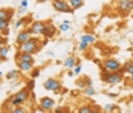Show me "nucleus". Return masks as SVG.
Here are the masks:
<instances>
[{
	"label": "nucleus",
	"instance_id": "obj_1",
	"mask_svg": "<svg viewBox=\"0 0 133 113\" xmlns=\"http://www.w3.org/2000/svg\"><path fill=\"white\" fill-rule=\"evenodd\" d=\"M29 96H31V92L28 90V89H20L18 92H15L11 98H8L6 99V109H9V110H12V109H15V107H22L23 104H26L28 101H29Z\"/></svg>",
	"mask_w": 133,
	"mask_h": 113
},
{
	"label": "nucleus",
	"instance_id": "obj_13",
	"mask_svg": "<svg viewBox=\"0 0 133 113\" xmlns=\"http://www.w3.org/2000/svg\"><path fill=\"white\" fill-rule=\"evenodd\" d=\"M78 63H80V61H78V57L69 55L66 60L63 61V66H64V69H67V70H74V67H75Z\"/></svg>",
	"mask_w": 133,
	"mask_h": 113
},
{
	"label": "nucleus",
	"instance_id": "obj_15",
	"mask_svg": "<svg viewBox=\"0 0 133 113\" xmlns=\"http://www.w3.org/2000/svg\"><path fill=\"white\" fill-rule=\"evenodd\" d=\"M17 69L22 74H31L34 70V63H23V61H17Z\"/></svg>",
	"mask_w": 133,
	"mask_h": 113
},
{
	"label": "nucleus",
	"instance_id": "obj_26",
	"mask_svg": "<svg viewBox=\"0 0 133 113\" xmlns=\"http://www.w3.org/2000/svg\"><path fill=\"white\" fill-rule=\"evenodd\" d=\"M40 74H41V70L38 69V67H35V69L31 72V79H35L37 76H40Z\"/></svg>",
	"mask_w": 133,
	"mask_h": 113
},
{
	"label": "nucleus",
	"instance_id": "obj_39",
	"mask_svg": "<svg viewBox=\"0 0 133 113\" xmlns=\"http://www.w3.org/2000/svg\"><path fill=\"white\" fill-rule=\"evenodd\" d=\"M129 78H130V83L133 84V75H129Z\"/></svg>",
	"mask_w": 133,
	"mask_h": 113
},
{
	"label": "nucleus",
	"instance_id": "obj_25",
	"mask_svg": "<svg viewBox=\"0 0 133 113\" xmlns=\"http://www.w3.org/2000/svg\"><path fill=\"white\" fill-rule=\"evenodd\" d=\"M8 113H28V110L22 105V107H15V109H12V110H9Z\"/></svg>",
	"mask_w": 133,
	"mask_h": 113
},
{
	"label": "nucleus",
	"instance_id": "obj_4",
	"mask_svg": "<svg viewBox=\"0 0 133 113\" xmlns=\"http://www.w3.org/2000/svg\"><path fill=\"white\" fill-rule=\"evenodd\" d=\"M101 79L107 83L109 86H115V84H121L124 81V75L121 72H115V74H109L106 70H101Z\"/></svg>",
	"mask_w": 133,
	"mask_h": 113
},
{
	"label": "nucleus",
	"instance_id": "obj_36",
	"mask_svg": "<svg viewBox=\"0 0 133 113\" xmlns=\"http://www.w3.org/2000/svg\"><path fill=\"white\" fill-rule=\"evenodd\" d=\"M48 57H54V52H52V50H48Z\"/></svg>",
	"mask_w": 133,
	"mask_h": 113
},
{
	"label": "nucleus",
	"instance_id": "obj_40",
	"mask_svg": "<svg viewBox=\"0 0 133 113\" xmlns=\"http://www.w3.org/2000/svg\"><path fill=\"white\" fill-rule=\"evenodd\" d=\"M2 75H3V74H2V70H0V76H2Z\"/></svg>",
	"mask_w": 133,
	"mask_h": 113
},
{
	"label": "nucleus",
	"instance_id": "obj_35",
	"mask_svg": "<svg viewBox=\"0 0 133 113\" xmlns=\"http://www.w3.org/2000/svg\"><path fill=\"white\" fill-rule=\"evenodd\" d=\"M75 74H74V70H67V76H74Z\"/></svg>",
	"mask_w": 133,
	"mask_h": 113
},
{
	"label": "nucleus",
	"instance_id": "obj_2",
	"mask_svg": "<svg viewBox=\"0 0 133 113\" xmlns=\"http://www.w3.org/2000/svg\"><path fill=\"white\" fill-rule=\"evenodd\" d=\"M41 44H40V40L38 37H31L28 40L25 44H22V46H18V50L20 52H23V54H31V55H35L38 50H40Z\"/></svg>",
	"mask_w": 133,
	"mask_h": 113
},
{
	"label": "nucleus",
	"instance_id": "obj_16",
	"mask_svg": "<svg viewBox=\"0 0 133 113\" xmlns=\"http://www.w3.org/2000/svg\"><path fill=\"white\" fill-rule=\"evenodd\" d=\"M20 76H22V72L18 69H12V70H9L6 74V79H9V81H18Z\"/></svg>",
	"mask_w": 133,
	"mask_h": 113
},
{
	"label": "nucleus",
	"instance_id": "obj_27",
	"mask_svg": "<svg viewBox=\"0 0 133 113\" xmlns=\"http://www.w3.org/2000/svg\"><path fill=\"white\" fill-rule=\"evenodd\" d=\"M9 25H11L9 22H2V20H0V31L3 32V31H6V29H9Z\"/></svg>",
	"mask_w": 133,
	"mask_h": 113
},
{
	"label": "nucleus",
	"instance_id": "obj_33",
	"mask_svg": "<svg viewBox=\"0 0 133 113\" xmlns=\"http://www.w3.org/2000/svg\"><path fill=\"white\" fill-rule=\"evenodd\" d=\"M9 34H11V31H9V29H6V31H3V32H2V35H3V37H8Z\"/></svg>",
	"mask_w": 133,
	"mask_h": 113
},
{
	"label": "nucleus",
	"instance_id": "obj_17",
	"mask_svg": "<svg viewBox=\"0 0 133 113\" xmlns=\"http://www.w3.org/2000/svg\"><path fill=\"white\" fill-rule=\"evenodd\" d=\"M77 84H78V87H81V90H83L84 87H90V86H93V81L89 78V76H84V78H81V79L77 81Z\"/></svg>",
	"mask_w": 133,
	"mask_h": 113
},
{
	"label": "nucleus",
	"instance_id": "obj_11",
	"mask_svg": "<svg viewBox=\"0 0 133 113\" xmlns=\"http://www.w3.org/2000/svg\"><path fill=\"white\" fill-rule=\"evenodd\" d=\"M44 25H46V23L41 22V20L32 22V23H31V28H29L32 37H38V35H41V32H43V29H44Z\"/></svg>",
	"mask_w": 133,
	"mask_h": 113
},
{
	"label": "nucleus",
	"instance_id": "obj_23",
	"mask_svg": "<svg viewBox=\"0 0 133 113\" xmlns=\"http://www.w3.org/2000/svg\"><path fill=\"white\" fill-rule=\"evenodd\" d=\"M28 5H29V2H28V0H23V2H20V5H18V6H20V8H18V12L22 14V15H23V14L28 11Z\"/></svg>",
	"mask_w": 133,
	"mask_h": 113
},
{
	"label": "nucleus",
	"instance_id": "obj_29",
	"mask_svg": "<svg viewBox=\"0 0 133 113\" xmlns=\"http://www.w3.org/2000/svg\"><path fill=\"white\" fill-rule=\"evenodd\" d=\"M34 86H35V79H29L26 83V87L25 89H28L29 92H32V89H34Z\"/></svg>",
	"mask_w": 133,
	"mask_h": 113
},
{
	"label": "nucleus",
	"instance_id": "obj_14",
	"mask_svg": "<svg viewBox=\"0 0 133 113\" xmlns=\"http://www.w3.org/2000/svg\"><path fill=\"white\" fill-rule=\"evenodd\" d=\"M12 15H14L12 8H2V9H0V20H2V22H9V23H11Z\"/></svg>",
	"mask_w": 133,
	"mask_h": 113
},
{
	"label": "nucleus",
	"instance_id": "obj_9",
	"mask_svg": "<svg viewBox=\"0 0 133 113\" xmlns=\"http://www.w3.org/2000/svg\"><path fill=\"white\" fill-rule=\"evenodd\" d=\"M52 6H54V9L58 11V12H64V14L72 12V9L69 6V2H66V0H54Z\"/></svg>",
	"mask_w": 133,
	"mask_h": 113
},
{
	"label": "nucleus",
	"instance_id": "obj_5",
	"mask_svg": "<svg viewBox=\"0 0 133 113\" xmlns=\"http://www.w3.org/2000/svg\"><path fill=\"white\" fill-rule=\"evenodd\" d=\"M43 87L46 89L48 92H54V93H60L61 92V89H63V86H61V81L60 79H57V78H48L44 83H43Z\"/></svg>",
	"mask_w": 133,
	"mask_h": 113
},
{
	"label": "nucleus",
	"instance_id": "obj_21",
	"mask_svg": "<svg viewBox=\"0 0 133 113\" xmlns=\"http://www.w3.org/2000/svg\"><path fill=\"white\" fill-rule=\"evenodd\" d=\"M92 110H93V107L90 104H83V105L78 107L77 113H92Z\"/></svg>",
	"mask_w": 133,
	"mask_h": 113
},
{
	"label": "nucleus",
	"instance_id": "obj_10",
	"mask_svg": "<svg viewBox=\"0 0 133 113\" xmlns=\"http://www.w3.org/2000/svg\"><path fill=\"white\" fill-rule=\"evenodd\" d=\"M31 37H32V34H31L29 28H28V29H22V31H18V34H17V37H15V44H17V46H22V44H25Z\"/></svg>",
	"mask_w": 133,
	"mask_h": 113
},
{
	"label": "nucleus",
	"instance_id": "obj_8",
	"mask_svg": "<svg viewBox=\"0 0 133 113\" xmlns=\"http://www.w3.org/2000/svg\"><path fill=\"white\" fill-rule=\"evenodd\" d=\"M116 9L122 15L129 14L130 11H133V0H119V2H116Z\"/></svg>",
	"mask_w": 133,
	"mask_h": 113
},
{
	"label": "nucleus",
	"instance_id": "obj_37",
	"mask_svg": "<svg viewBox=\"0 0 133 113\" xmlns=\"http://www.w3.org/2000/svg\"><path fill=\"white\" fill-rule=\"evenodd\" d=\"M129 75H133V66L129 69Z\"/></svg>",
	"mask_w": 133,
	"mask_h": 113
},
{
	"label": "nucleus",
	"instance_id": "obj_7",
	"mask_svg": "<svg viewBox=\"0 0 133 113\" xmlns=\"http://www.w3.org/2000/svg\"><path fill=\"white\" fill-rule=\"evenodd\" d=\"M54 107H55V101L51 96H43L38 101V109L41 112H51Z\"/></svg>",
	"mask_w": 133,
	"mask_h": 113
},
{
	"label": "nucleus",
	"instance_id": "obj_34",
	"mask_svg": "<svg viewBox=\"0 0 133 113\" xmlns=\"http://www.w3.org/2000/svg\"><path fill=\"white\" fill-rule=\"evenodd\" d=\"M48 41H49V40H46V38H44L43 41H40V44H41V46H46V44H48Z\"/></svg>",
	"mask_w": 133,
	"mask_h": 113
},
{
	"label": "nucleus",
	"instance_id": "obj_28",
	"mask_svg": "<svg viewBox=\"0 0 133 113\" xmlns=\"http://www.w3.org/2000/svg\"><path fill=\"white\" fill-rule=\"evenodd\" d=\"M104 110H106L107 113H112V112L116 110V105H115V104H107L106 107H104Z\"/></svg>",
	"mask_w": 133,
	"mask_h": 113
},
{
	"label": "nucleus",
	"instance_id": "obj_22",
	"mask_svg": "<svg viewBox=\"0 0 133 113\" xmlns=\"http://www.w3.org/2000/svg\"><path fill=\"white\" fill-rule=\"evenodd\" d=\"M81 92H83V95H86V96H93V95L96 93V90H95L93 86H90V87H84Z\"/></svg>",
	"mask_w": 133,
	"mask_h": 113
},
{
	"label": "nucleus",
	"instance_id": "obj_18",
	"mask_svg": "<svg viewBox=\"0 0 133 113\" xmlns=\"http://www.w3.org/2000/svg\"><path fill=\"white\" fill-rule=\"evenodd\" d=\"M69 6L72 11H75V9H80L84 6V2L83 0H69Z\"/></svg>",
	"mask_w": 133,
	"mask_h": 113
},
{
	"label": "nucleus",
	"instance_id": "obj_38",
	"mask_svg": "<svg viewBox=\"0 0 133 113\" xmlns=\"http://www.w3.org/2000/svg\"><path fill=\"white\" fill-rule=\"evenodd\" d=\"M92 113H101V112H99V109H93Z\"/></svg>",
	"mask_w": 133,
	"mask_h": 113
},
{
	"label": "nucleus",
	"instance_id": "obj_12",
	"mask_svg": "<svg viewBox=\"0 0 133 113\" xmlns=\"http://www.w3.org/2000/svg\"><path fill=\"white\" fill-rule=\"evenodd\" d=\"M57 32H58V28H55L52 23H46L43 32H41V37H44L46 40H51V38H54L57 35Z\"/></svg>",
	"mask_w": 133,
	"mask_h": 113
},
{
	"label": "nucleus",
	"instance_id": "obj_32",
	"mask_svg": "<svg viewBox=\"0 0 133 113\" xmlns=\"http://www.w3.org/2000/svg\"><path fill=\"white\" fill-rule=\"evenodd\" d=\"M6 46V40L5 38H0V49H3Z\"/></svg>",
	"mask_w": 133,
	"mask_h": 113
},
{
	"label": "nucleus",
	"instance_id": "obj_30",
	"mask_svg": "<svg viewBox=\"0 0 133 113\" xmlns=\"http://www.w3.org/2000/svg\"><path fill=\"white\" fill-rule=\"evenodd\" d=\"M25 22H26V18H25V17H22V18H18V20L15 22V25H14V26L18 29V28H22V26L25 25Z\"/></svg>",
	"mask_w": 133,
	"mask_h": 113
},
{
	"label": "nucleus",
	"instance_id": "obj_19",
	"mask_svg": "<svg viewBox=\"0 0 133 113\" xmlns=\"http://www.w3.org/2000/svg\"><path fill=\"white\" fill-rule=\"evenodd\" d=\"M9 50H11V46H9V44H6L3 49H0V61L8 60V57H9Z\"/></svg>",
	"mask_w": 133,
	"mask_h": 113
},
{
	"label": "nucleus",
	"instance_id": "obj_6",
	"mask_svg": "<svg viewBox=\"0 0 133 113\" xmlns=\"http://www.w3.org/2000/svg\"><path fill=\"white\" fill-rule=\"evenodd\" d=\"M95 40H96V37H95L93 34H83V35L80 37L78 49L80 50H86L89 46H92L93 43H95Z\"/></svg>",
	"mask_w": 133,
	"mask_h": 113
},
{
	"label": "nucleus",
	"instance_id": "obj_24",
	"mask_svg": "<svg viewBox=\"0 0 133 113\" xmlns=\"http://www.w3.org/2000/svg\"><path fill=\"white\" fill-rule=\"evenodd\" d=\"M133 66V61H127V63L122 64V67H121V74L122 75H125V74H129V69Z\"/></svg>",
	"mask_w": 133,
	"mask_h": 113
},
{
	"label": "nucleus",
	"instance_id": "obj_31",
	"mask_svg": "<svg viewBox=\"0 0 133 113\" xmlns=\"http://www.w3.org/2000/svg\"><path fill=\"white\" fill-rule=\"evenodd\" d=\"M81 70H83V66H81L80 63H78L77 66H75V67H74V74H75V75H80Z\"/></svg>",
	"mask_w": 133,
	"mask_h": 113
},
{
	"label": "nucleus",
	"instance_id": "obj_20",
	"mask_svg": "<svg viewBox=\"0 0 133 113\" xmlns=\"http://www.w3.org/2000/svg\"><path fill=\"white\" fill-rule=\"evenodd\" d=\"M70 26H72V22H70V20H64V22L60 25L58 31H60V32H67V31H70Z\"/></svg>",
	"mask_w": 133,
	"mask_h": 113
},
{
	"label": "nucleus",
	"instance_id": "obj_3",
	"mask_svg": "<svg viewBox=\"0 0 133 113\" xmlns=\"http://www.w3.org/2000/svg\"><path fill=\"white\" fill-rule=\"evenodd\" d=\"M121 67H122L121 61L116 60V58H113V57H107V58L103 60V63H101V70H106L109 74L121 72Z\"/></svg>",
	"mask_w": 133,
	"mask_h": 113
}]
</instances>
